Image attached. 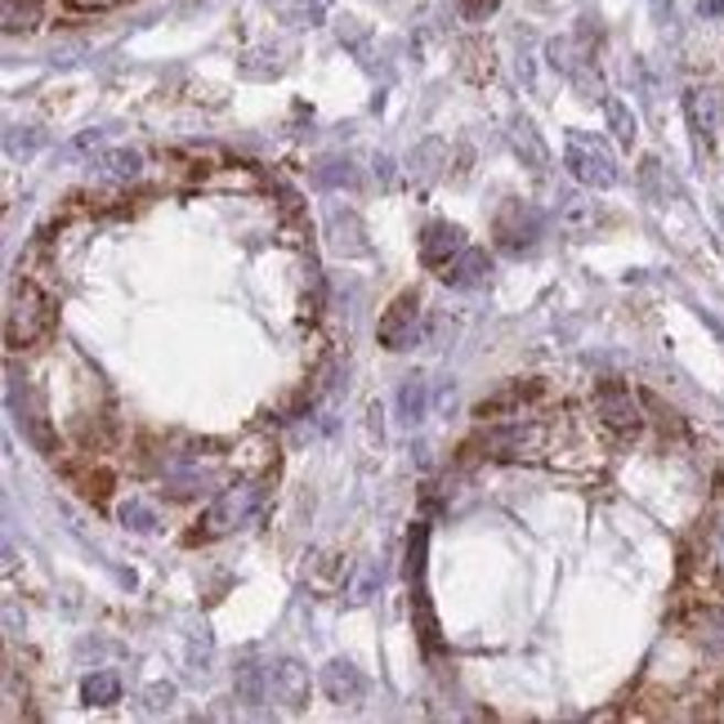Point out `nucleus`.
I'll list each match as a JSON object with an SVG mask.
<instances>
[{"mask_svg":"<svg viewBox=\"0 0 724 724\" xmlns=\"http://www.w3.org/2000/svg\"><path fill=\"white\" fill-rule=\"evenodd\" d=\"M563 161H569V175L577 180V184H586V188H613L617 180H622V171H617V161H613V152L604 148V139H595V134H586V130H569V139H563Z\"/></svg>","mask_w":724,"mask_h":724,"instance_id":"1","label":"nucleus"},{"mask_svg":"<svg viewBox=\"0 0 724 724\" xmlns=\"http://www.w3.org/2000/svg\"><path fill=\"white\" fill-rule=\"evenodd\" d=\"M260 510H264V488H260V483H237V488H228L224 497L210 501V510L202 515V532L197 537H206V541L228 537L237 528H247Z\"/></svg>","mask_w":724,"mask_h":724,"instance_id":"2","label":"nucleus"},{"mask_svg":"<svg viewBox=\"0 0 724 724\" xmlns=\"http://www.w3.org/2000/svg\"><path fill=\"white\" fill-rule=\"evenodd\" d=\"M50 322H54L50 300L32 282H19L14 295H10V309H6V336H10V345H32L36 336L50 332Z\"/></svg>","mask_w":724,"mask_h":724,"instance_id":"3","label":"nucleus"},{"mask_svg":"<svg viewBox=\"0 0 724 724\" xmlns=\"http://www.w3.org/2000/svg\"><path fill=\"white\" fill-rule=\"evenodd\" d=\"M541 228H545V215L532 202H506L497 215V241L506 251H528L541 237Z\"/></svg>","mask_w":724,"mask_h":724,"instance_id":"4","label":"nucleus"},{"mask_svg":"<svg viewBox=\"0 0 724 724\" xmlns=\"http://www.w3.org/2000/svg\"><path fill=\"white\" fill-rule=\"evenodd\" d=\"M417 332H421V300H417V291H402L380 317V345L385 349H412Z\"/></svg>","mask_w":724,"mask_h":724,"instance_id":"5","label":"nucleus"},{"mask_svg":"<svg viewBox=\"0 0 724 724\" xmlns=\"http://www.w3.org/2000/svg\"><path fill=\"white\" fill-rule=\"evenodd\" d=\"M269 698L282 702L287 711H300L309 702V671L295 658H282L269 667Z\"/></svg>","mask_w":724,"mask_h":724,"instance_id":"6","label":"nucleus"},{"mask_svg":"<svg viewBox=\"0 0 724 724\" xmlns=\"http://www.w3.org/2000/svg\"><path fill=\"white\" fill-rule=\"evenodd\" d=\"M469 247V241H465V233L456 228V224H430L425 233H421V260L430 264V269H447L461 251Z\"/></svg>","mask_w":724,"mask_h":724,"instance_id":"7","label":"nucleus"},{"mask_svg":"<svg viewBox=\"0 0 724 724\" xmlns=\"http://www.w3.org/2000/svg\"><path fill=\"white\" fill-rule=\"evenodd\" d=\"M322 689H327V698L341 702V706H354V702L367 698V680L354 662H327L322 667Z\"/></svg>","mask_w":724,"mask_h":724,"instance_id":"8","label":"nucleus"},{"mask_svg":"<svg viewBox=\"0 0 724 724\" xmlns=\"http://www.w3.org/2000/svg\"><path fill=\"white\" fill-rule=\"evenodd\" d=\"M599 417H604V425L617 430V434H635V430H639V408L630 402V393L617 389V385L599 389Z\"/></svg>","mask_w":724,"mask_h":724,"instance_id":"9","label":"nucleus"},{"mask_svg":"<svg viewBox=\"0 0 724 724\" xmlns=\"http://www.w3.org/2000/svg\"><path fill=\"white\" fill-rule=\"evenodd\" d=\"M684 112H689V126H693L698 143L711 148V143H715V112H720L715 90H689V95H684Z\"/></svg>","mask_w":724,"mask_h":724,"instance_id":"10","label":"nucleus"},{"mask_svg":"<svg viewBox=\"0 0 724 724\" xmlns=\"http://www.w3.org/2000/svg\"><path fill=\"white\" fill-rule=\"evenodd\" d=\"M493 273V260H488V251H478V247H465L439 278L447 282V287H478L483 278Z\"/></svg>","mask_w":724,"mask_h":724,"instance_id":"11","label":"nucleus"},{"mask_svg":"<svg viewBox=\"0 0 724 724\" xmlns=\"http://www.w3.org/2000/svg\"><path fill=\"white\" fill-rule=\"evenodd\" d=\"M398 412H402V421H408V425L425 421V412H430V380H421V376L402 380V389H398Z\"/></svg>","mask_w":724,"mask_h":724,"instance_id":"12","label":"nucleus"},{"mask_svg":"<svg viewBox=\"0 0 724 724\" xmlns=\"http://www.w3.org/2000/svg\"><path fill=\"white\" fill-rule=\"evenodd\" d=\"M237 698L247 702V706L269 702V667H260V662H241V671H237Z\"/></svg>","mask_w":724,"mask_h":724,"instance_id":"13","label":"nucleus"},{"mask_svg":"<svg viewBox=\"0 0 724 724\" xmlns=\"http://www.w3.org/2000/svg\"><path fill=\"white\" fill-rule=\"evenodd\" d=\"M80 698L90 706H112L121 698V680L112 671H95V676H86V684H80Z\"/></svg>","mask_w":724,"mask_h":724,"instance_id":"14","label":"nucleus"},{"mask_svg":"<svg viewBox=\"0 0 724 724\" xmlns=\"http://www.w3.org/2000/svg\"><path fill=\"white\" fill-rule=\"evenodd\" d=\"M99 171H104L108 180H134V175L143 171V152H139V148H117V152H108V156L99 161Z\"/></svg>","mask_w":724,"mask_h":724,"instance_id":"15","label":"nucleus"},{"mask_svg":"<svg viewBox=\"0 0 724 724\" xmlns=\"http://www.w3.org/2000/svg\"><path fill=\"white\" fill-rule=\"evenodd\" d=\"M322 0H278V14L287 19V23H295V28H317L322 23Z\"/></svg>","mask_w":724,"mask_h":724,"instance_id":"16","label":"nucleus"},{"mask_svg":"<svg viewBox=\"0 0 724 724\" xmlns=\"http://www.w3.org/2000/svg\"><path fill=\"white\" fill-rule=\"evenodd\" d=\"M36 19H41L36 0H28V6H19V0H6V32H10V36L32 32V28H36Z\"/></svg>","mask_w":724,"mask_h":724,"instance_id":"17","label":"nucleus"},{"mask_svg":"<svg viewBox=\"0 0 724 724\" xmlns=\"http://www.w3.org/2000/svg\"><path fill=\"white\" fill-rule=\"evenodd\" d=\"M121 523L134 528V532H152V528H156V515H152L143 501H126V506H121Z\"/></svg>","mask_w":724,"mask_h":724,"instance_id":"18","label":"nucleus"},{"mask_svg":"<svg viewBox=\"0 0 724 724\" xmlns=\"http://www.w3.org/2000/svg\"><path fill=\"white\" fill-rule=\"evenodd\" d=\"M608 117H613V130H617V139H622V143H635V117L626 112V104L608 99Z\"/></svg>","mask_w":724,"mask_h":724,"instance_id":"19","label":"nucleus"},{"mask_svg":"<svg viewBox=\"0 0 724 724\" xmlns=\"http://www.w3.org/2000/svg\"><path fill=\"white\" fill-rule=\"evenodd\" d=\"M461 14H465L469 23H483L488 14H497V0H461Z\"/></svg>","mask_w":724,"mask_h":724,"instance_id":"20","label":"nucleus"},{"mask_svg":"<svg viewBox=\"0 0 724 724\" xmlns=\"http://www.w3.org/2000/svg\"><path fill=\"white\" fill-rule=\"evenodd\" d=\"M143 698H148V711H161V706H171V698H175V684H152Z\"/></svg>","mask_w":724,"mask_h":724,"instance_id":"21","label":"nucleus"},{"mask_svg":"<svg viewBox=\"0 0 724 724\" xmlns=\"http://www.w3.org/2000/svg\"><path fill=\"white\" fill-rule=\"evenodd\" d=\"M72 10H112V6H121V0H67Z\"/></svg>","mask_w":724,"mask_h":724,"instance_id":"22","label":"nucleus"},{"mask_svg":"<svg viewBox=\"0 0 724 724\" xmlns=\"http://www.w3.org/2000/svg\"><path fill=\"white\" fill-rule=\"evenodd\" d=\"M715 554H720V573H724V523L715 528Z\"/></svg>","mask_w":724,"mask_h":724,"instance_id":"23","label":"nucleus"},{"mask_svg":"<svg viewBox=\"0 0 724 724\" xmlns=\"http://www.w3.org/2000/svg\"><path fill=\"white\" fill-rule=\"evenodd\" d=\"M724 10V0H702V14H720Z\"/></svg>","mask_w":724,"mask_h":724,"instance_id":"24","label":"nucleus"}]
</instances>
